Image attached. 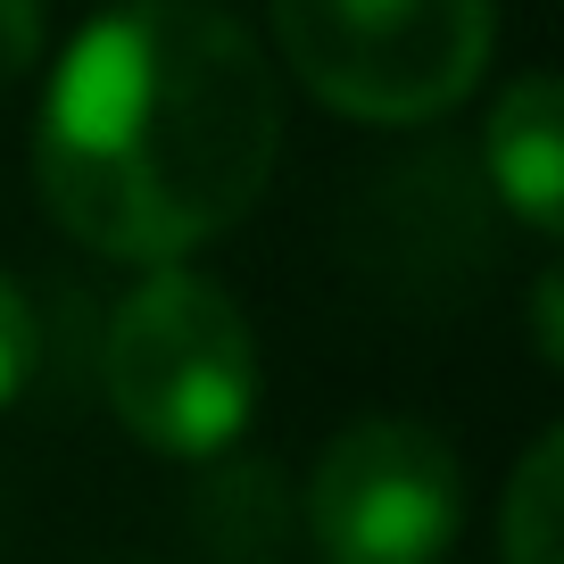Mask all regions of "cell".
Here are the masks:
<instances>
[{
    "mask_svg": "<svg viewBox=\"0 0 564 564\" xmlns=\"http://www.w3.org/2000/svg\"><path fill=\"white\" fill-rule=\"evenodd\" d=\"M465 514L457 448L432 423L366 415L316 457L307 531L324 564H441Z\"/></svg>",
    "mask_w": 564,
    "mask_h": 564,
    "instance_id": "277c9868",
    "label": "cell"
},
{
    "mask_svg": "<svg viewBox=\"0 0 564 564\" xmlns=\"http://www.w3.org/2000/svg\"><path fill=\"white\" fill-rule=\"evenodd\" d=\"M274 34L324 108L423 124L481 84L490 0H274Z\"/></svg>",
    "mask_w": 564,
    "mask_h": 564,
    "instance_id": "3957f363",
    "label": "cell"
},
{
    "mask_svg": "<svg viewBox=\"0 0 564 564\" xmlns=\"http://www.w3.org/2000/svg\"><path fill=\"white\" fill-rule=\"evenodd\" d=\"M490 183L531 232H556L564 199V117H556V75H523L490 108Z\"/></svg>",
    "mask_w": 564,
    "mask_h": 564,
    "instance_id": "5b68a950",
    "label": "cell"
},
{
    "mask_svg": "<svg viewBox=\"0 0 564 564\" xmlns=\"http://www.w3.org/2000/svg\"><path fill=\"white\" fill-rule=\"evenodd\" d=\"M100 382L117 423L159 457H216L241 441L258 406V349L249 316L216 291L208 274H159L108 316Z\"/></svg>",
    "mask_w": 564,
    "mask_h": 564,
    "instance_id": "7a4b0ae2",
    "label": "cell"
},
{
    "mask_svg": "<svg viewBox=\"0 0 564 564\" xmlns=\"http://www.w3.org/2000/svg\"><path fill=\"white\" fill-rule=\"evenodd\" d=\"M25 373H34V316H25L18 282L0 274V406L25 390Z\"/></svg>",
    "mask_w": 564,
    "mask_h": 564,
    "instance_id": "52a82bcc",
    "label": "cell"
},
{
    "mask_svg": "<svg viewBox=\"0 0 564 564\" xmlns=\"http://www.w3.org/2000/svg\"><path fill=\"white\" fill-rule=\"evenodd\" d=\"M282 150L265 51L216 0H124L75 34L34 124V183L84 249L175 265L258 208Z\"/></svg>",
    "mask_w": 564,
    "mask_h": 564,
    "instance_id": "6da1fadb",
    "label": "cell"
},
{
    "mask_svg": "<svg viewBox=\"0 0 564 564\" xmlns=\"http://www.w3.org/2000/svg\"><path fill=\"white\" fill-rule=\"evenodd\" d=\"M507 564H564V441H540L498 507Z\"/></svg>",
    "mask_w": 564,
    "mask_h": 564,
    "instance_id": "8992f818",
    "label": "cell"
},
{
    "mask_svg": "<svg viewBox=\"0 0 564 564\" xmlns=\"http://www.w3.org/2000/svg\"><path fill=\"white\" fill-rule=\"evenodd\" d=\"M42 51V0H0V84H18Z\"/></svg>",
    "mask_w": 564,
    "mask_h": 564,
    "instance_id": "ba28073f",
    "label": "cell"
}]
</instances>
